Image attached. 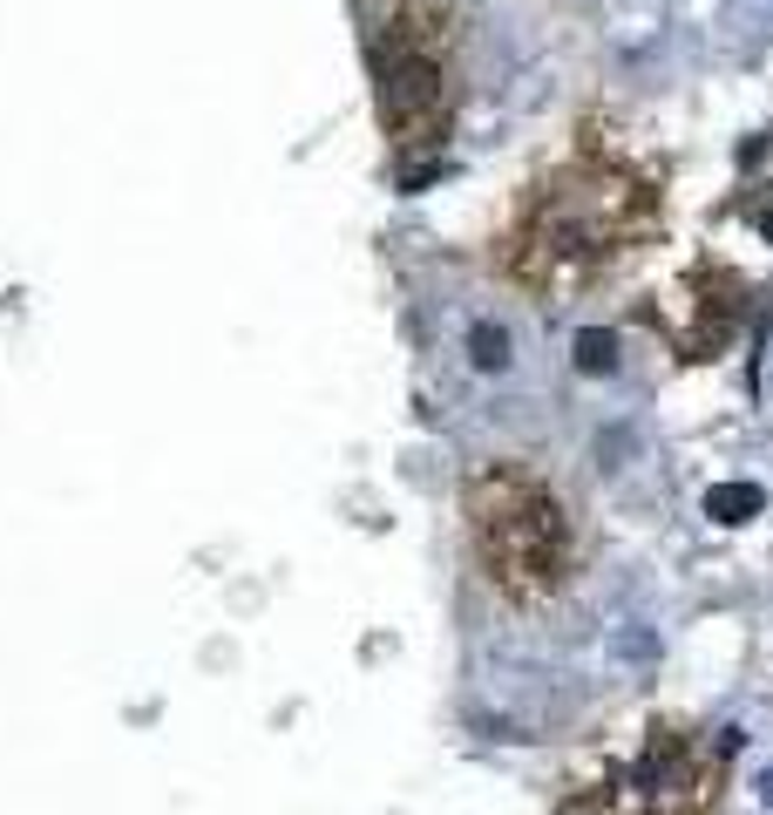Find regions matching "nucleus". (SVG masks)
Here are the masks:
<instances>
[{
	"label": "nucleus",
	"mask_w": 773,
	"mask_h": 815,
	"mask_svg": "<svg viewBox=\"0 0 773 815\" xmlns=\"http://www.w3.org/2000/svg\"><path fill=\"white\" fill-rule=\"evenodd\" d=\"M651 231H659V190H651V177H638L631 164H610V157H584V164L537 184L503 265H509V279L556 293V286L597 279L610 258H625Z\"/></svg>",
	"instance_id": "obj_1"
},
{
	"label": "nucleus",
	"mask_w": 773,
	"mask_h": 815,
	"mask_svg": "<svg viewBox=\"0 0 773 815\" xmlns=\"http://www.w3.org/2000/svg\"><path fill=\"white\" fill-rule=\"evenodd\" d=\"M468 543L482 558V577L516 605H543L570 592V577L584 571V537L570 503L556 496L550 476H537L529 462H488L482 476H468Z\"/></svg>",
	"instance_id": "obj_2"
},
{
	"label": "nucleus",
	"mask_w": 773,
	"mask_h": 815,
	"mask_svg": "<svg viewBox=\"0 0 773 815\" xmlns=\"http://www.w3.org/2000/svg\"><path fill=\"white\" fill-rule=\"evenodd\" d=\"M740 727H685L659 720L638 741V761L604 789V815H719L726 802V761L740 755Z\"/></svg>",
	"instance_id": "obj_3"
},
{
	"label": "nucleus",
	"mask_w": 773,
	"mask_h": 815,
	"mask_svg": "<svg viewBox=\"0 0 773 815\" xmlns=\"http://www.w3.org/2000/svg\"><path fill=\"white\" fill-rule=\"evenodd\" d=\"M659 327L678 346V361H719L732 333L747 327V279L726 265H692L659 299Z\"/></svg>",
	"instance_id": "obj_4"
},
{
	"label": "nucleus",
	"mask_w": 773,
	"mask_h": 815,
	"mask_svg": "<svg viewBox=\"0 0 773 815\" xmlns=\"http://www.w3.org/2000/svg\"><path fill=\"white\" fill-rule=\"evenodd\" d=\"M380 109L387 130L400 143H434V130L448 123V68L441 55H428L421 42H380Z\"/></svg>",
	"instance_id": "obj_5"
},
{
	"label": "nucleus",
	"mask_w": 773,
	"mask_h": 815,
	"mask_svg": "<svg viewBox=\"0 0 773 815\" xmlns=\"http://www.w3.org/2000/svg\"><path fill=\"white\" fill-rule=\"evenodd\" d=\"M766 510V489L760 483H713L706 489V517L719 524V530H740V524H753Z\"/></svg>",
	"instance_id": "obj_6"
},
{
	"label": "nucleus",
	"mask_w": 773,
	"mask_h": 815,
	"mask_svg": "<svg viewBox=\"0 0 773 815\" xmlns=\"http://www.w3.org/2000/svg\"><path fill=\"white\" fill-rule=\"evenodd\" d=\"M570 367L590 374V381L618 374V333H610V327H577V333H570Z\"/></svg>",
	"instance_id": "obj_7"
},
{
	"label": "nucleus",
	"mask_w": 773,
	"mask_h": 815,
	"mask_svg": "<svg viewBox=\"0 0 773 815\" xmlns=\"http://www.w3.org/2000/svg\"><path fill=\"white\" fill-rule=\"evenodd\" d=\"M468 361H475L482 374H509V361H516L509 327H503V320H475V327H468Z\"/></svg>",
	"instance_id": "obj_8"
},
{
	"label": "nucleus",
	"mask_w": 773,
	"mask_h": 815,
	"mask_svg": "<svg viewBox=\"0 0 773 815\" xmlns=\"http://www.w3.org/2000/svg\"><path fill=\"white\" fill-rule=\"evenodd\" d=\"M760 239H766V245H773V211H760Z\"/></svg>",
	"instance_id": "obj_9"
},
{
	"label": "nucleus",
	"mask_w": 773,
	"mask_h": 815,
	"mask_svg": "<svg viewBox=\"0 0 773 815\" xmlns=\"http://www.w3.org/2000/svg\"><path fill=\"white\" fill-rule=\"evenodd\" d=\"M766 802H773V774H766Z\"/></svg>",
	"instance_id": "obj_10"
}]
</instances>
